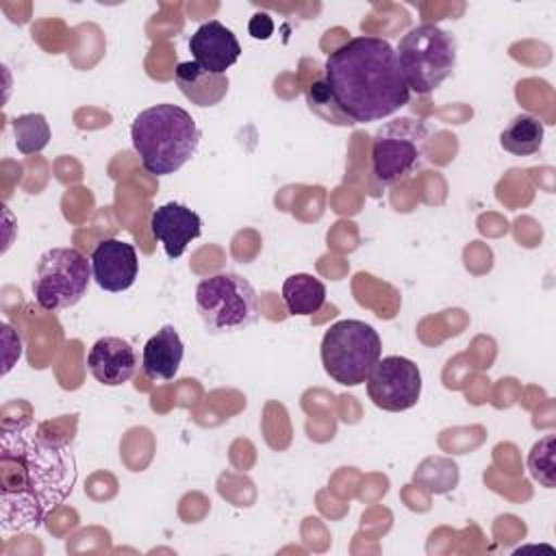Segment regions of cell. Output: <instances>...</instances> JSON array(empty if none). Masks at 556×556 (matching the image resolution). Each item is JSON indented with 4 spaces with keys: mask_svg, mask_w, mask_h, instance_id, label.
Here are the masks:
<instances>
[{
    "mask_svg": "<svg viewBox=\"0 0 556 556\" xmlns=\"http://www.w3.org/2000/svg\"><path fill=\"white\" fill-rule=\"evenodd\" d=\"M189 52L193 54V61L200 67L213 74H226V70L239 61L241 46L230 28H226L217 20H211V22H204L191 35Z\"/></svg>",
    "mask_w": 556,
    "mask_h": 556,
    "instance_id": "obj_13",
    "label": "cell"
},
{
    "mask_svg": "<svg viewBox=\"0 0 556 556\" xmlns=\"http://www.w3.org/2000/svg\"><path fill=\"white\" fill-rule=\"evenodd\" d=\"M185 343L172 324L161 326L143 345L141 369L150 380L167 382L172 380L182 363Z\"/></svg>",
    "mask_w": 556,
    "mask_h": 556,
    "instance_id": "obj_14",
    "label": "cell"
},
{
    "mask_svg": "<svg viewBox=\"0 0 556 556\" xmlns=\"http://www.w3.org/2000/svg\"><path fill=\"white\" fill-rule=\"evenodd\" d=\"M365 382L374 406L389 413L413 408L421 395V371L406 356L380 358Z\"/></svg>",
    "mask_w": 556,
    "mask_h": 556,
    "instance_id": "obj_9",
    "label": "cell"
},
{
    "mask_svg": "<svg viewBox=\"0 0 556 556\" xmlns=\"http://www.w3.org/2000/svg\"><path fill=\"white\" fill-rule=\"evenodd\" d=\"M528 469L543 486L554 489V437L547 434L532 445L528 454Z\"/></svg>",
    "mask_w": 556,
    "mask_h": 556,
    "instance_id": "obj_20",
    "label": "cell"
},
{
    "mask_svg": "<svg viewBox=\"0 0 556 556\" xmlns=\"http://www.w3.org/2000/svg\"><path fill=\"white\" fill-rule=\"evenodd\" d=\"M545 126L539 117L519 113L500 135V146L515 156L536 154L543 146Z\"/></svg>",
    "mask_w": 556,
    "mask_h": 556,
    "instance_id": "obj_17",
    "label": "cell"
},
{
    "mask_svg": "<svg viewBox=\"0 0 556 556\" xmlns=\"http://www.w3.org/2000/svg\"><path fill=\"white\" fill-rule=\"evenodd\" d=\"M200 128L191 113L163 102L143 109L130 124V141L146 172L167 176L191 161L200 146Z\"/></svg>",
    "mask_w": 556,
    "mask_h": 556,
    "instance_id": "obj_3",
    "label": "cell"
},
{
    "mask_svg": "<svg viewBox=\"0 0 556 556\" xmlns=\"http://www.w3.org/2000/svg\"><path fill=\"white\" fill-rule=\"evenodd\" d=\"M91 274L100 289L109 293L126 291L139 274V258L132 243L122 239H104L91 252Z\"/></svg>",
    "mask_w": 556,
    "mask_h": 556,
    "instance_id": "obj_10",
    "label": "cell"
},
{
    "mask_svg": "<svg viewBox=\"0 0 556 556\" xmlns=\"http://www.w3.org/2000/svg\"><path fill=\"white\" fill-rule=\"evenodd\" d=\"M324 80L352 124L378 122L410 100L395 48L382 37H352L328 54Z\"/></svg>",
    "mask_w": 556,
    "mask_h": 556,
    "instance_id": "obj_2",
    "label": "cell"
},
{
    "mask_svg": "<svg viewBox=\"0 0 556 556\" xmlns=\"http://www.w3.org/2000/svg\"><path fill=\"white\" fill-rule=\"evenodd\" d=\"M306 102L311 106L313 113H317L324 122L328 124H337V126H352V119L339 109V104L334 102L326 80H315L308 89H306Z\"/></svg>",
    "mask_w": 556,
    "mask_h": 556,
    "instance_id": "obj_19",
    "label": "cell"
},
{
    "mask_svg": "<svg viewBox=\"0 0 556 556\" xmlns=\"http://www.w3.org/2000/svg\"><path fill=\"white\" fill-rule=\"evenodd\" d=\"M319 352L321 365L334 382L356 387L380 361L382 341L374 326L361 319H341L326 330Z\"/></svg>",
    "mask_w": 556,
    "mask_h": 556,
    "instance_id": "obj_5",
    "label": "cell"
},
{
    "mask_svg": "<svg viewBox=\"0 0 556 556\" xmlns=\"http://www.w3.org/2000/svg\"><path fill=\"white\" fill-rule=\"evenodd\" d=\"M150 228L165 254L169 258H178L185 254L187 245L202 235V219L193 208L178 202H167L152 211Z\"/></svg>",
    "mask_w": 556,
    "mask_h": 556,
    "instance_id": "obj_11",
    "label": "cell"
},
{
    "mask_svg": "<svg viewBox=\"0 0 556 556\" xmlns=\"http://www.w3.org/2000/svg\"><path fill=\"white\" fill-rule=\"evenodd\" d=\"M174 80L180 93L195 106H215L228 93V76L213 74L200 67L195 61L178 63L174 70Z\"/></svg>",
    "mask_w": 556,
    "mask_h": 556,
    "instance_id": "obj_15",
    "label": "cell"
},
{
    "mask_svg": "<svg viewBox=\"0 0 556 556\" xmlns=\"http://www.w3.org/2000/svg\"><path fill=\"white\" fill-rule=\"evenodd\" d=\"M195 311L211 334L243 330L256 319V291L243 276L222 271L198 282Z\"/></svg>",
    "mask_w": 556,
    "mask_h": 556,
    "instance_id": "obj_6",
    "label": "cell"
},
{
    "mask_svg": "<svg viewBox=\"0 0 556 556\" xmlns=\"http://www.w3.org/2000/svg\"><path fill=\"white\" fill-rule=\"evenodd\" d=\"M76 456L43 424H4L0 434V526L4 534L37 530L72 493Z\"/></svg>",
    "mask_w": 556,
    "mask_h": 556,
    "instance_id": "obj_1",
    "label": "cell"
},
{
    "mask_svg": "<svg viewBox=\"0 0 556 556\" xmlns=\"http://www.w3.org/2000/svg\"><path fill=\"white\" fill-rule=\"evenodd\" d=\"M13 139L22 154H37L50 141V124L41 113H24L13 117Z\"/></svg>",
    "mask_w": 556,
    "mask_h": 556,
    "instance_id": "obj_18",
    "label": "cell"
},
{
    "mask_svg": "<svg viewBox=\"0 0 556 556\" xmlns=\"http://www.w3.org/2000/svg\"><path fill=\"white\" fill-rule=\"evenodd\" d=\"M430 130L421 119L397 117L382 124L371 139V165L378 182L397 185L426 161Z\"/></svg>",
    "mask_w": 556,
    "mask_h": 556,
    "instance_id": "obj_7",
    "label": "cell"
},
{
    "mask_svg": "<svg viewBox=\"0 0 556 556\" xmlns=\"http://www.w3.org/2000/svg\"><path fill=\"white\" fill-rule=\"evenodd\" d=\"M91 278V258L78 248H50L39 256L33 295L43 311H63L83 300Z\"/></svg>",
    "mask_w": 556,
    "mask_h": 556,
    "instance_id": "obj_8",
    "label": "cell"
},
{
    "mask_svg": "<svg viewBox=\"0 0 556 556\" xmlns=\"http://www.w3.org/2000/svg\"><path fill=\"white\" fill-rule=\"evenodd\" d=\"M282 302L289 315H313L326 302V285L311 274H291L282 282Z\"/></svg>",
    "mask_w": 556,
    "mask_h": 556,
    "instance_id": "obj_16",
    "label": "cell"
},
{
    "mask_svg": "<svg viewBox=\"0 0 556 556\" xmlns=\"http://www.w3.org/2000/svg\"><path fill=\"white\" fill-rule=\"evenodd\" d=\"M456 37L437 24L413 26L397 43V61L408 89L428 96L441 87L456 67Z\"/></svg>",
    "mask_w": 556,
    "mask_h": 556,
    "instance_id": "obj_4",
    "label": "cell"
},
{
    "mask_svg": "<svg viewBox=\"0 0 556 556\" xmlns=\"http://www.w3.org/2000/svg\"><path fill=\"white\" fill-rule=\"evenodd\" d=\"M137 367V352L122 337H100L87 354L89 374L104 387H119L128 382Z\"/></svg>",
    "mask_w": 556,
    "mask_h": 556,
    "instance_id": "obj_12",
    "label": "cell"
},
{
    "mask_svg": "<svg viewBox=\"0 0 556 556\" xmlns=\"http://www.w3.org/2000/svg\"><path fill=\"white\" fill-rule=\"evenodd\" d=\"M271 30H274V24H271V20L267 17V15H254L252 17V22H250V33H252V37H256V39H267L269 35H271Z\"/></svg>",
    "mask_w": 556,
    "mask_h": 556,
    "instance_id": "obj_21",
    "label": "cell"
}]
</instances>
